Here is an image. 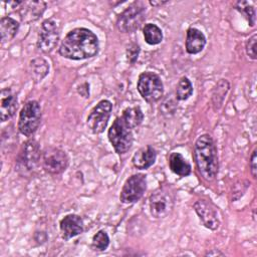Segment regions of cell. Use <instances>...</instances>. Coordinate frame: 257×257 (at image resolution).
<instances>
[{
	"mask_svg": "<svg viewBox=\"0 0 257 257\" xmlns=\"http://www.w3.org/2000/svg\"><path fill=\"white\" fill-rule=\"evenodd\" d=\"M235 9L243 15L250 27H254L256 24V12L254 6L248 1H238L234 5Z\"/></svg>",
	"mask_w": 257,
	"mask_h": 257,
	"instance_id": "cell-25",
	"label": "cell"
},
{
	"mask_svg": "<svg viewBox=\"0 0 257 257\" xmlns=\"http://www.w3.org/2000/svg\"><path fill=\"white\" fill-rule=\"evenodd\" d=\"M47 7L44 1H22L18 7L19 16L24 23H31L38 20Z\"/></svg>",
	"mask_w": 257,
	"mask_h": 257,
	"instance_id": "cell-15",
	"label": "cell"
},
{
	"mask_svg": "<svg viewBox=\"0 0 257 257\" xmlns=\"http://www.w3.org/2000/svg\"><path fill=\"white\" fill-rule=\"evenodd\" d=\"M169 1H162V0H150L149 4L153 7H159V6H163L165 4H167Z\"/></svg>",
	"mask_w": 257,
	"mask_h": 257,
	"instance_id": "cell-33",
	"label": "cell"
},
{
	"mask_svg": "<svg viewBox=\"0 0 257 257\" xmlns=\"http://www.w3.org/2000/svg\"><path fill=\"white\" fill-rule=\"evenodd\" d=\"M256 42H257V34H253L245 44V50L246 54L251 58L252 60L257 59V52H256Z\"/></svg>",
	"mask_w": 257,
	"mask_h": 257,
	"instance_id": "cell-29",
	"label": "cell"
},
{
	"mask_svg": "<svg viewBox=\"0 0 257 257\" xmlns=\"http://www.w3.org/2000/svg\"><path fill=\"white\" fill-rule=\"evenodd\" d=\"M77 92H78L81 96H83V97H85V98L89 97V83H88V82H83V83H81L80 85H78V87H77Z\"/></svg>",
	"mask_w": 257,
	"mask_h": 257,
	"instance_id": "cell-32",
	"label": "cell"
},
{
	"mask_svg": "<svg viewBox=\"0 0 257 257\" xmlns=\"http://www.w3.org/2000/svg\"><path fill=\"white\" fill-rule=\"evenodd\" d=\"M112 110V103L108 99L99 100L89 111L86 117V126L94 135L104 132Z\"/></svg>",
	"mask_w": 257,
	"mask_h": 257,
	"instance_id": "cell-10",
	"label": "cell"
},
{
	"mask_svg": "<svg viewBox=\"0 0 257 257\" xmlns=\"http://www.w3.org/2000/svg\"><path fill=\"white\" fill-rule=\"evenodd\" d=\"M170 170L179 177H188L192 173V166L187 159L178 152H172L168 158Z\"/></svg>",
	"mask_w": 257,
	"mask_h": 257,
	"instance_id": "cell-19",
	"label": "cell"
},
{
	"mask_svg": "<svg viewBox=\"0 0 257 257\" xmlns=\"http://www.w3.org/2000/svg\"><path fill=\"white\" fill-rule=\"evenodd\" d=\"M157 160V151L151 146L147 145L140 148L132 158L133 166L138 170H147L151 168Z\"/></svg>",
	"mask_w": 257,
	"mask_h": 257,
	"instance_id": "cell-17",
	"label": "cell"
},
{
	"mask_svg": "<svg viewBox=\"0 0 257 257\" xmlns=\"http://www.w3.org/2000/svg\"><path fill=\"white\" fill-rule=\"evenodd\" d=\"M147 13L146 3L135 1L118 14L115 26L121 33H133L137 31L145 22Z\"/></svg>",
	"mask_w": 257,
	"mask_h": 257,
	"instance_id": "cell-4",
	"label": "cell"
},
{
	"mask_svg": "<svg viewBox=\"0 0 257 257\" xmlns=\"http://www.w3.org/2000/svg\"><path fill=\"white\" fill-rule=\"evenodd\" d=\"M69 165V158L65 151L60 148L45 147L41 154V167L50 175L63 173Z\"/></svg>",
	"mask_w": 257,
	"mask_h": 257,
	"instance_id": "cell-8",
	"label": "cell"
},
{
	"mask_svg": "<svg viewBox=\"0 0 257 257\" xmlns=\"http://www.w3.org/2000/svg\"><path fill=\"white\" fill-rule=\"evenodd\" d=\"M107 139L115 153L123 155L127 153L133 146V128L126 124L121 116H117L107 131Z\"/></svg>",
	"mask_w": 257,
	"mask_h": 257,
	"instance_id": "cell-5",
	"label": "cell"
},
{
	"mask_svg": "<svg viewBox=\"0 0 257 257\" xmlns=\"http://www.w3.org/2000/svg\"><path fill=\"white\" fill-rule=\"evenodd\" d=\"M193 209L204 227L212 231H216L220 227L221 221L218 208L210 200L198 199L193 204Z\"/></svg>",
	"mask_w": 257,
	"mask_h": 257,
	"instance_id": "cell-13",
	"label": "cell"
},
{
	"mask_svg": "<svg viewBox=\"0 0 257 257\" xmlns=\"http://www.w3.org/2000/svg\"><path fill=\"white\" fill-rule=\"evenodd\" d=\"M140 51H141V47L137 42H131L125 50V55H126V59L127 61L133 65L136 63V61L139 58L140 55Z\"/></svg>",
	"mask_w": 257,
	"mask_h": 257,
	"instance_id": "cell-28",
	"label": "cell"
},
{
	"mask_svg": "<svg viewBox=\"0 0 257 257\" xmlns=\"http://www.w3.org/2000/svg\"><path fill=\"white\" fill-rule=\"evenodd\" d=\"M193 158L200 176L206 182L214 181L218 175L219 161L215 142L209 134L198 137L194 144Z\"/></svg>",
	"mask_w": 257,
	"mask_h": 257,
	"instance_id": "cell-2",
	"label": "cell"
},
{
	"mask_svg": "<svg viewBox=\"0 0 257 257\" xmlns=\"http://www.w3.org/2000/svg\"><path fill=\"white\" fill-rule=\"evenodd\" d=\"M59 40V27L54 19H46L42 22L36 46L43 53H50L57 46Z\"/></svg>",
	"mask_w": 257,
	"mask_h": 257,
	"instance_id": "cell-12",
	"label": "cell"
},
{
	"mask_svg": "<svg viewBox=\"0 0 257 257\" xmlns=\"http://www.w3.org/2000/svg\"><path fill=\"white\" fill-rule=\"evenodd\" d=\"M143 35L149 45H158L164 38L162 29L155 23H146L143 27Z\"/></svg>",
	"mask_w": 257,
	"mask_h": 257,
	"instance_id": "cell-23",
	"label": "cell"
},
{
	"mask_svg": "<svg viewBox=\"0 0 257 257\" xmlns=\"http://www.w3.org/2000/svg\"><path fill=\"white\" fill-rule=\"evenodd\" d=\"M175 197L169 188H160L149 198V209L155 219L166 218L174 209Z\"/></svg>",
	"mask_w": 257,
	"mask_h": 257,
	"instance_id": "cell-9",
	"label": "cell"
},
{
	"mask_svg": "<svg viewBox=\"0 0 257 257\" xmlns=\"http://www.w3.org/2000/svg\"><path fill=\"white\" fill-rule=\"evenodd\" d=\"M59 230L61 238L64 241H68L84 231L83 220L79 215L67 214L60 220Z\"/></svg>",
	"mask_w": 257,
	"mask_h": 257,
	"instance_id": "cell-14",
	"label": "cell"
},
{
	"mask_svg": "<svg viewBox=\"0 0 257 257\" xmlns=\"http://www.w3.org/2000/svg\"><path fill=\"white\" fill-rule=\"evenodd\" d=\"M19 27H20V24L16 19L10 16L2 17L0 20L1 42L5 43L8 41H11L16 36L19 30Z\"/></svg>",
	"mask_w": 257,
	"mask_h": 257,
	"instance_id": "cell-20",
	"label": "cell"
},
{
	"mask_svg": "<svg viewBox=\"0 0 257 257\" xmlns=\"http://www.w3.org/2000/svg\"><path fill=\"white\" fill-rule=\"evenodd\" d=\"M194 92L193 84L187 76H182L176 86V98L178 100L184 101L189 99Z\"/></svg>",
	"mask_w": 257,
	"mask_h": 257,
	"instance_id": "cell-26",
	"label": "cell"
},
{
	"mask_svg": "<svg viewBox=\"0 0 257 257\" xmlns=\"http://www.w3.org/2000/svg\"><path fill=\"white\" fill-rule=\"evenodd\" d=\"M109 242H110V239H109L108 234L104 230H98L92 236L90 248L93 251L102 252V251H105L108 248Z\"/></svg>",
	"mask_w": 257,
	"mask_h": 257,
	"instance_id": "cell-27",
	"label": "cell"
},
{
	"mask_svg": "<svg viewBox=\"0 0 257 257\" xmlns=\"http://www.w3.org/2000/svg\"><path fill=\"white\" fill-rule=\"evenodd\" d=\"M123 120L126 122V124L131 128H136L139 125L142 124L144 120V113L140 106H127L122 110V113L120 115Z\"/></svg>",
	"mask_w": 257,
	"mask_h": 257,
	"instance_id": "cell-22",
	"label": "cell"
},
{
	"mask_svg": "<svg viewBox=\"0 0 257 257\" xmlns=\"http://www.w3.org/2000/svg\"><path fill=\"white\" fill-rule=\"evenodd\" d=\"M147 190V177L138 173L130 176L123 183L119 193V201L123 204L137 203Z\"/></svg>",
	"mask_w": 257,
	"mask_h": 257,
	"instance_id": "cell-11",
	"label": "cell"
},
{
	"mask_svg": "<svg viewBox=\"0 0 257 257\" xmlns=\"http://www.w3.org/2000/svg\"><path fill=\"white\" fill-rule=\"evenodd\" d=\"M137 89L142 98L148 103H155L164 95V83L162 78L153 71H144L139 75Z\"/></svg>",
	"mask_w": 257,
	"mask_h": 257,
	"instance_id": "cell-6",
	"label": "cell"
},
{
	"mask_svg": "<svg viewBox=\"0 0 257 257\" xmlns=\"http://www.w3.org/2000/svg\"><path fill=\"white\" fill-rule=\"evenodd\" d=\"M235 186H236L238 189H235V188L233 189V192L231 193V194H232V199L234 198V196H235L236 194H239L238 197H239V199H240V198L243 196V194L245 193V191H246V189H247V187H248V182L246 181L244 185H243L242 182H239V183L235 184Z\"/></svg>",
	"mask_w": 257,
	"mask_h": 257,
	"instance_id": "cell-31",
	"label": "cell"
},
{
	"mask_svg": "<svg viewBox=\"0 0 257 257\" xmlns=\"http://www.w3.org/2000/svg\"><path fill=\"white\" fill-rule=\"evenodd\" d=\"M29 73L35 82L42 81L49 73V63L43 57H36L29 62Z\"/></svg>",
	"mask_w": 257,
	"mask_h": 257,
	"instance_id": "cell-21",
	"label": "cell"
},
{
	"mask_svg": "<svg viewBox=\"0 0 257 257\" xmlns=\"http://www.w3.org/2000/svg\"><path fill=\"white\" fill-rule=\"evenodd\" d=\"M41 106L37 100H28L22 106L17 127L21 135L25 137H31L38 130L41 122Z\"/></svg>",
	"mask_w": 257,
	"mask_h": 257,
	"instance_id": "cell-7",
	"label": "cell"
},
{
	"mask_svg": "<svg viewBox=\"0 0 257 257\" xmlns=\"http://www.w3.org/2000/svg\"><path fill=\"white\" fill-rule=\"evenodd\" d=\"M18 108L17 95L11 88H3L0 97V118L4 122L14 116Z\"/></svg>",
	"mask_w": 257,
	"mask_h": 257,
	"instance_id": "cell-16",
	"label": "cell"
},
{
	"mask_svg": "<svg viewBox=\"0 0 257 257\" xmlns=\"http://www.w3.org/2000/svg\"><path fill=\"white\" fill-rule=\"evenodd\" d=\"M99 41L97 36L88 28H73L62 39L58 52L70 60L91 58L98 53Z\"/></svg>",
	"mask_w": 257,
	"mask_h": 257,
	"instance_id": "cell-1",
	"label": "cell"
},
{
	"mask_svg": "<svg viewBox=\"0 0 257 257\" xmlns=\"http://www.w3.org/2000/svg\"><path fill=\"white\" fill-rule=\"evenodd\" d=\"M207 39L205 34L196 27H189L186 31L185 48L189 54H198L206 46Z\"/></svg>",
	"mask_w": 257,
	"mask_h": 257,
	"instance_id": "cell-18",
	"label": "cell"
},
{
	"mask_svg": "<svg viewBox=\"0 0 257 257\" xmlns=\"http://www.w3.org/2000/svg\"><path fill=\"white\" fill-rule=\"evenodd\" d=\"M257 153H256V148L253 150L251 156H250V161H249V168H250V173L254 179H256L257 176Z\"/></svg>",
	"mask_w": 257,
	"mask_h": 257,
	"instance_id": "cell-30",
	"label": "cell"
},
{
	"mask_svg": "<svg viewBox=\"0 0 257 257\" xmlns=\"http://www.w3.org/2000/svg\"><path fill=\"white\" fill-rule=\"evenodd\" d=\"M206 255H209V256H216V255L223 256V255H224V253H222L221 251H219V250H217V249H212L211 251L207 252V253H206Z\"/></svg>",
	"mask_w": 257,
	"mask_h": 257,
	"instance_id": "cell-34",
	"label": "cell"
},
{
	"mask_svg": "<svg viewBox=\"0 0 257 257\" xmlns=\"http://www.w3.org/2000/svg\"><path fill=\"white\" fill-rule=\"evenodd\" d=\"M41 154L42 151L38 142L34 139L27 140L17 155L15 171L23 177L31 176L41 164Z\"/></svg>",
	"mask_w": 257,
	"mask_h": 257,
	"instance_id": "cell-3",
	"label": "cell"
},
{
	"mask_svg": "<svg viewBox=\"0 0 257 257\" xmlns=\"http://www.w3.org/2000/svg\"><path fill=\"white\" fill-rule=\"evenodd\" d=\"M229 88H230V83L228 82L227 79H220L218 81L212 93V102L215 109H219L221 107L226 97V94L229 91Z\"/></svg>",
	"mask_w": 257,
	"mask_h": 257,
	"instance_id": "cell-24",
	"label": "cell"
}]
</instances>
